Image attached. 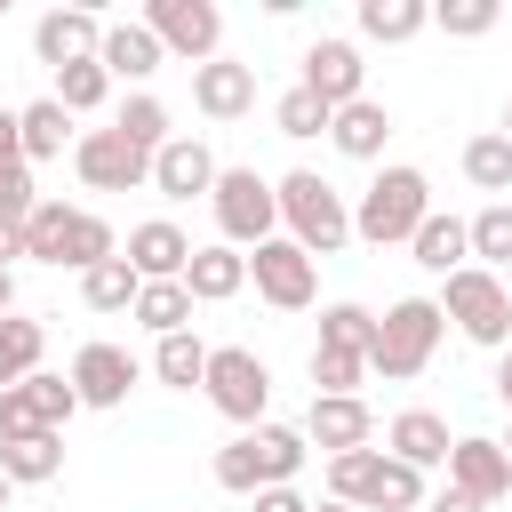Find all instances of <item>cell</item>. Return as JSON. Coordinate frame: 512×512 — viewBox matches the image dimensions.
Here are the masks:
<instances>
[{
	"instance_id": "obj_1",
	"label": "cell",
	"mask_w": 512,
	"mask_h": 512,
	"mask_svg": "<svg viewBox=\"0 0 512 512\" xmlns=\"http://www.w3.org/2000/svg\"><path fill=\"white\" fill-rule=\"evenodd\" d=\"M304 432H288V424H248L240 440H224L216 448V488H232V496H264V488H288L296 472H304Z\"/></svg>"
},
{
	"instance_id": "obj_2",
	"label": "cell",
	"mask_w": 512,
	"mask_h": 512,
	"mask_svg": "<svg viewBox=\"0 0 512 512\" xmlns=\"http://www.w3.org/2000/svg\"><path fill=\"white\" fill-rule=\"evenodd\" d=\"M440 304L432 296H400L392 312H376V344H368V376H384V384H408V376H424L432 368V352H440Z\"/></svg>"
},
{
	"instance_id": "obj_3",
	"label": "cell",
	"mask_w": 512,
	"mask_h": 512,
	"mask_svg": "<svg viewBox=\"0 0 512 512\" xmlns=\"http://www.w3.org/2000/svg\"><path fill=\"white\" fill-rule=\"evenodd\" d=\"M328 496L352 504V512H416L424 504V472H408L384 448H352V456H328Z\"/></svg>"
},
{
	"instance_id": "obj_4",
	"label": "cell",
	"mask_w": 512,
	"mask_h": 512,
	"mask_svg": "<svg viewBox=\"0 0 512 512\" xmlns=\"http://www.w3.org/2000/svg\"><path fill=\"white\" fill-rule=\"evenodd\" d=\"M272 192H280V224H288V240H296L304 256H336V248L352 240V208H344V192H336L320 168H296V176H280Z\"/></svg>"
},
{
	"instance_id": "obj_5",
	"label": "cell",
	"mask_w": 512,
	"mask_h": 512,
	"mask_svg": "<svg viewBox=\"0 0 512 512\" xmlns=\"http://www.w3.org/2000/svg\"><path fill=\"white\" fill-rule=\"evenodd\" d=\"M424 216H432V184H424V168H376V184H368L360 208H352V232L376 240V248H392V240H416Z\"/></svg>"
},
{
	"instance_id": "obj_6",
	"label": "cell",
	"mask_w": 512,
	"mask_h": 512,
	"mask_svg": "<svg viewBox=\"0 0 512 512\" xmlns=\"http://www.w3.org/2000/svg\"><path fill=\"white\" fill-rule=\"evenodd\" d=\"M440 320H456V336L464 344H488V352H504L512 344V296H504V280L496 272H480V264H464V272H448L440 280Z\"/></svg>"
},
{
	"instance_id": "obj_7",
	"label": "cell",
	"mask_w": 512,
	"mask_h": 512,
	"mask_svg": "<svg viewBox=\"0 0 512 512\" xmlns=\"http://www.w3.org/2000/svg\"><path fill=\"white\" fill-rule=\"evenodd\" d=\"M200 392H208V408H216V416H232V424L248 432V424H264V408H272V368H264L248 344H216V352H208Z\"/></svg>"
},
{
	"instance_id": "obj_8",
	"label": "cell",
	"mask_w": 512,
	"mask_h": 512,
	"mask_svg": "<svg viewBox=\"0 0 512 512\" xmlns=\"http://www.w3.org/2000/svg\"><path fill=\"white\" fill-rule=\"evenodd\" d=\"M208 208H216V224H224V248H264L272 224H280V192H272L256 168H216Z\"/></svg>"
},
{
	"instance_id": "obj_9",
	"label": "cell",
	"mask_w": 512,
	"mask_h": 512,
	"mask_svg": "<svg viewBox=\"0 0 512 512\" xmlns=\"http://www.w3.org/2000/svg\"><path fill=\"white\" fill-rule=\"evenodd\" d=\"M136 24H144L168 56H192V64H208V56L224 48V8H216V0H152Z\"/></svg>"
},
{
	"instance_id": "obj_10",
	"label": "cell",
	"mask_w": 512,
	"mask_h": 512,
	"mask_svg": "<svg viewBox=\"0 0 512 512\" xmlns=\"http://www.w3.org/2000/svg\"><path fill=\"white\" fill-rule=\"evenodd\" d=\"M72 168H80L88 192H136V184H152V160H144L120 128H88V136H72Z\"/></svg>"
},
{
	"instance_id": "obj_11",
	"label": "cell",
	"mask_w": 512,
	"mask_h": 512,
	"mask_svg": "<svg viewBox=\"0 0 512 512\" xmlns=\"http://www.w3.org/2000/svg\"><path fill=\"white\" fill-rule=\"evenodd\" d=\"M248 280H256V296L280 304V312H304V304H312V256H304L288 232H272L264 248H248Z\"/></svg>"
},
{
	"instance_id": "obj_12",
	"label": "cell",
	"mask_w": 512,
	"mask_h": 512,
	"mask_svg": "<svg viewBox=\"0 0 512 512\" xmlns=\"http://www.w3.org/2000/svg\"><path fill=\"white\" fill-rule=\"evenodd\" d=\"M360 80H368V64H360V48H352V40H312V48H304V80H296V88H312L328 112L360 104V96H368Z\"/></svg>"
},
{
	"instance_id": "obj_13",
	"label": "cell",
	"mask_w": 512,
	"mask_h": 512,
	"mask_svg": "<svg viewBox=\"0 0 512 512\" xmlns=\"http://www.w3.org/2000/svg\"><path fill=\"white\" fill-rule=\"evenodd\" d=\"M368 440H376V416H368V400H360V392H344V400L312 392V416H304V448L352 456V448H368Z\"/></svg>"
},
{
	"instance_id": "obj_14",
	"label": "cell",
	"mask_w": 512,
	"mask_h": 512,
	"mask_svg": "<svg viewBox=\"0 0 512 512\" xmlns=\"http://www.w3.org/2000/svg\"><path fill=\"white\" fill-rule=\"evenodd\" d=\"M104 48V24L88 16V8H48L40 24H32V56L48 64V72H64V64H88Z\"/></svg>"
},
{
	"instance_id": "obj_15",
	"label": "cell",
	"mask_w": 512,
	"mask_h": 512,
	"mask_svg": "<svg viewBox=\"0 0 512 512\" xmlns=\"http://www.w3.org/2000/svg\"><path fill=\"white\" fill-rule=\"evenodd\" d=\"M152 192H168V200H208V192H216V152H208L200 136H168V144L152 152Z\"/></svg>"
},
{
	"instance_id": "obj_16",
	"label": "cell",
	"mask_w": 512,
	"mask_h": 512,
	"mask_svg": "<svg viewBox=\"0 0 512 512\" xmlns=\"http://www.w3.org/2000/svg\"><path fill=\"white\" fill-rule=\"evenodd\" d=\"M128 384H136V360H128L120 344H80V352H72V392H80V408H120Z\"/></svg>"
},
{
	"instance_id": "obj_17",
	"label": "cell",
	"mask_w": 512,
	"mask_h": 512,
	"mask_svg": "<svg viewBox=\"0 0 512 512\" xmlns=\"http://www.w3.org/2000/svg\"><path fill=\"white\" fill-rule=\"evenodd\" d=\"M448 488L472 496V504H504V496H512L504 448H496V440H456V448H448Z\"/></svg>"
},
{
	"instance_id": "obj_18",
	"label": "cell",
	"mask_w": 512,
	"mask_h": 512,
	"mask_svg": "<svg viewBox=\"0 0 512 512\" xmlns=\"http://www.w3.org/2000/svg\"><path fill=\"white\" fill-rule=\"evenodd\" d=\"M192 104H200L208 120H240V112L256 104V64H232V56L192 64Z\"/></svg>"
},
{
	"instance_id": "obj_19",
	"label": "cell",
	"mask_w": 512,
	"mask_h": 512,
	"mask_svg": "<svg viewBox=\"0 0 512 512\" xmlns=\"http://www.w3.org/2000/svg\"><path fill=\"white\" fill-rule=\"evenodd\" d=\"M184 264H192V240H184L168 216H152V224L128 232V272H136V280H184Z\"/></svg>"
},
{
	"instance_id": "obj_20",
	"label": "cell",
	"mask_w": 512,
	"mask_h": 512,
	"mask_svg": "<svg viewBox=\"0 0 512 512\" xmlns=\"http://www.w3.org/2000/svg\"><path fill=\"white\" fill-rule=\"evenodd\" d=\"M448 424L432 416V408H400L392 416V432H384V456H400L408 472H432V464H448Z\"/></svg>"
},
{
	"instance_id": "obj_21",
	"label": "cell",
	"mask_w": 512,
	"mask_h": 512,
	"mask_svg": "<svg viewBox=\"0 0 512 512\" xmlns=\"http://www.w3.org/2000/svg\"><path fill=\"white\" fill-rule=\"evenodd\" d=\"M248 288V256L240 248H192V264H184V296L192 304H224V296H240Z\"/></svg>"
},
{
	"instance_id": "obj_22",
	"label": "cell",
	"mask_w": 512,
	"mask_h": 512,
	"mask_svg": "<svg viewBox=\"0 0 512 512\" xmlns=\"http://www.w3.org/2000/svg\"><path fill=\"white\" fill-rule=\"evenodd\" d=\"M384 136H392V112H384L376 96H360V104L328 112V144H336L344 160H376V152H384Z\"/></svg>"
},
{
	"instance_id": "obj_23",
	"label": "cell",
	"mask_w": 512,
	"mask_h": 512,
	"mask_svg": "<svg viewBox=\"0 0 512 512\" xmlns=\"http://www.w3.org/2000/svg\"><path fill=\"white\" fill-rule=\"evenodd\" d=\"M160 56H168V48H160L144 24H104V48H96V64H104L112 80H152V72H160Z\"/></svg>"
},
{
	"instance_id": "obj_24",
	"label": "cell",
	"mask_w": 512,
	"mask_h": 512,
	"mask_svg": "<svg viewBox=\"0 0 512 512\" xmlns=\"http://www.w3.org/2000/svg\"><path fill=\"white\" fill-rule=\"evenodd\" d=\"M16 144H24V168H32V160H56V152L72 144V112H64L56 96H32V104L16 112Z\"/></svg>"
},
{
	"instance_id": "obj_25",
	"label": "cell",
	"mask_w": 512,
	"mask_h": 512,
	"mask_svg": "<svg viewBox=\"0 0 512 512\" xmlns=\"http://www.w3.org/2000/svg\"><path fill=\"white\" fill-rule=\"evenodd\" d=\"M408 248H416V264H424V272H440V280L472 264V240H464V216H440V208H432V216L416 224V240H408Z\"/></svg>"
},
{
	"instance_id": "obj_26",
	"label": "cell",
	"mask_w": 512,
	"mask_h": 512,
	"mask_svg": "<svg viewBox=\"0 0 512 512\" xmlns=\"http://www.w3.org/2000/svg\"><path fill=\"white\" fill-rule=\"evenodd\" d=\"M0 472L8 488H40L64 472V432H32V440H0Z\"/></svg>"
},
{
	"instance_id": "obj_27",
	"label": "cell",
	"mask_w": 512,
	"mask_h": 512,
	"mask_svg": "<svg viewBox=\"0 0 512 512\" xmlns=\"http://www.w3.org/2000/svg\"><path fill=\"white\" fill-rule=\"evenodd\" d=\"M40 352H48V328L24 320V312H8L0 320V392L24 384V376H40Z\"/></svg>"
},
{
	"instance_id": "obj_28",
	"label": "cell",
	"mask_w": 512,
	"mask_h": 512,
	"mask_svg": "<svg viewBox=\"0 0 512 512\" xmlns=\"http://www.w3.org/2000/svg\"><path fill=\"white\" fill-rule=\"evenodd\" d=\"M104 256H120L112 224H104V216H88V208H72V216H64V240H56V264L88 272V264H104Z\"/></svg>"
},
{
	"instance_id": "obj_29",
	"label": "cell",
	"mask_w": 512,
	"mask_h": 512,
	"mask_svg": "<svg viewBox=\"0 0 512 512\" xmlns=\"http://www.w3.org/2000/svg\"><path fill=\"white\" fill-rule=\"evenodd\" d=\"M128 312H136L152 336H184V328H192V296H184V280H144Z\"/></svg>"
},
{
	"instance_id": "obj_30",
	"label": "cell",
	"mask_w": 512,
	"mask_h": 512,
	"mask_svg": "<svg viewBox=\"0 0 512 512\" xmlns=\"http://www.w3.org/2000/svg\"><path fill=\"white\" fill-rule=\"evenodd\" d=\"M424 24H432V8H424V0H360V32H368V40H384V48L416 40Z\"/></svg>"
},
{
	"instance_id": "obj_31",
	"label": "cell",
	"mask_w": 512,
	"mask_h": 512,
	"mask_svg": "<svg viewBox=\"0 0 512 512\" xmlns=\"http://www.w3.org/2000/svg\"><path fill=\"white\" fill-rule=\"evenodd\" d=\"M136 288H144V280L128 272V256H104V264H88V272H80V304H88V312H128V304H136Z\"/></svg>"
},
{
	"instance_id": "obj_32",
	"label": "cell",
	"mask_w": 512,
	"mask_h": 512,
	"mask_svg": "<svg viewBox=\"0 0 512 512\" xmlns=\"http://www.w3.org/2000/svg\"><path fill=\"white\" fill-rule=\"evenodd\" d=\"M464 240H472V264H480V272L512 264V200H488V208L464 224Z\"/></svg>"
},
{
	"instance_id": "obj_33",
	"label": "cell",
	"mask_w": 512,
	"mask_h": 512,
	"mask_svg": "<svg viewBox=\"0 0 512 512\" xmlns=\"http://www.w3.org/2000/svg\"><path fill=\"white\" fill-rule=\"evenodd\" d=\"M152 376L160 384H176V392H192L200 376H208V344L184 328V336H160V352H152Z\"/></svg>"
},
{
	"instance_id": "obj_34",
	"label": "cell",
	"mask_w": 512,
	"mask_h": 512,
	"mask_svg": "<svg viewBox=\"0 0 512 512\" xmlns=\"http://www.w3.org/2000/svg\"><path fill=\"white\" fill-rule=\"evenodd\" d=\"M112 128H120V136H128V144H136L144 160H152V152H160V144L176 136V128H168V104H160V96H128Z\"/></svg>"
},
{
	"instance_id": "obj_35",
	"label": "cell",
	"mask_w": 512,
	"mask_h": 512,
	"mask_svg": "<svg viewBox=\"0 0 512 512\" xmlns=\"http://www.w3.org/2000/svg\"><path fill=\"white\" fill-rule=\"evenodd\" d=\"M320 344L368 360V344H376V312H368V304H328V312H320Z\"/></svg>"
},
{
	"instance_id": "obj_36",
	"label": "cell",
	"mask_w": 512,
	"mask_h": 512,
	"mask_svg": "<svg viewBox=\"0 0 512 512\" xmlns=\"http://www.w3.org/2000/svg\"><path fill=\"white\" fill-rule=\"evenodd\" d=\"M464 184H480V192H512V144H504L496 128L464 144Z\"/></svg>"
},
{
	"instance_id": "obj_37",
	"label": "cell",
	"mask_w": 512,
	"mask_h": 512,
	"mask_svg": "<svg viewBox=\"0 0 512 512\" xmlns=\"http://www.w3.org/2000/svg\"><path fill=\"white\" fill-rule=\"evenodd\" d=\"M104 96H112V72H104L96 56H88V64H64V72H56V104H64V112H96Z\"/></svg>"
},
{
	"instance_id": "obj_38",
	"label": "cell",
	"mask_w": 512,
	"mask_h": 512,
	"mask_svg": "<svg viewBox=\"0 0 512 512\" xmlns=\"http://www.w3.org/2000/svg\"><path fill=\"white\" fill-rule=\"evenodd\" d=\"M360 384H368V360H360V352H328V344H312V392L344 400V392H360Z\"/></svg>"
},
{
	"instance_id": "obj_39",
	"label": "cell",
	"mask_w": 512,
	"mask_h": 512,
	"mask_svg": "<svg viewBox=\"0 0 512 512\" xmlns=\"http://www.w3.org/2000/svg\"><path fill=\"white\" fill-rule=\"evenodd\" d=\"M496 16H504L496 0H440V8H432V24H440L448 40H480V32H496Z\"/></svg>"
},
{
	"instance_id": "obj_40",
	"label": "cell",
	"mask_w": 512,
	"mask_h": 512,
	"mask_svg": "<svg viewBox=\"0 0 512 512\" xmlns=\"http://www.w3.org/2000/svg\"><path fill=\"white\" fill-rule=\"evenodd\" d=\"M272 128H280V136H328V104H320L312 88H288V96L272 104Z\"/></svg>"
},
{
	"instance_id": "obj_41",
	"label": "cell",
	"mask_w": 512,
	"mask_h": 512,
	"mask_svg": "<svg viewBox=\"0 0 512 512\" xmlns=\"http://www.w3.org/2000/svg\"><path fill=\"white\" fill-rule=\"evenodd\" d=\"M64 216H72L64 200H40V208L24 216V256H32V264H56V240H64Z\"/></svg>"
},
{
	"instance_id": "obj_42",
	"label": "cell",
	"mask_w": 512,
	"mask_h": 512,
	"mask_svg": "<svg viewBox=\"0 0 512 512\" xmlns=\"http://www.w3.org/2000/svg\"><path fill=\"white\" fill-rule=\"evenodd\" d=\"M40 208V184H32V168L16 160V168H0V224H16L24 232V216Z\"/></svg>"
},
{
	"instance_id": "obj_43",
	"label": "cell",
	"mask_w": 512,
	"mask_h": 512,
	"mask_svg": "<svg viewBox=\"0 0 512 512\" xmlns=\"http://www.w3.org/2000/svg\"><path fill=\"white\" fill-rule=\"evenodd\" d=\"M256 512H312V504H304L296 488H264V496H256Z\"/></svg>"
},
{
	"instance_id": "obj_44",
	"label": "cell",
	"mask_w": 512,
	"mask_h": 512,
	"mask_svg": "<svg viewBox=\"0 0 512 512\" xmlns=\"http://www.w3.org/2000/svg\"><path fill=\"white\" fill-rule=\"evenodd\" d=\"M16 160H24V144H16V112L0 104V168H16Z\"/></svg>"
},
{
	"instance_id": "obj_45",
	"label": "cell",
	"mask_w": 512,
	"mask_h": 512,
	"mask_svg": "<svg viewBox=\"0 0 512 512\" xmlns=\"http://www.w3.org/2000/svg\"><path fill=\"white\" fill-rule=\"evenodd\" d=\"M424 512H488V504H472V496H456V488H440V496H432Z\"/></svg>"
},
{
	"instance_id": "obj_46",
	"label": "cell",
	"mask_w": 512,
	"mask_h": 512,
	"mask_svg": "<svg viewBox=\"0 0 512 512\" xmlns=\"http://www.w3.org/2000/svg\"><path fill=\"white\" fill-rule=\"evenodd\" d=\"M8 256H24V232L16 224H0V272H8Z\"/></svg>"
},
{
	"instance_id": "obj_47",
	"label": "cell",
	"mask_w": 512,
	"mask_h": 512,
	"mask_svg": "<svg viewBox=\"0 0 512 512\" xmlns=\"http://www.w3.org/2000/svg\"><path fill=\"white\" fill-rule=\"evenodd\" d=\"M496 400L512 408V344H504V360H496Z\"/></svg>"
},
{
	"instance_id": "obj_48",
	"label": "cell",
	"mask_w": 512,
	"mask_h": 512,
	"mask_svg": "<svg viewBox=\"0 0 512 512\" xmlns=\"http://www.w3.org/2000/svg\"><path fill=\"white\" fill-rule=\"evenodd\" d=\"M16 312V272H0V320Z\"/></svg>"
},
{
	"instance_id": "obj_49",
	"label": "cell",
	"mask_w": 512,
	"mask_h": 512,
	"mask_svg": "<svg viewBox=\"0 0 512 512\" xmlns=\"http://www.w3.org/2000/svg\"><path fill=\"white\" fill-rule=\"evenodd\" d=\"M496 136H504V144H512V96H504V120H496Z\"/></svg>"
},
{
	"instance_id": "obj_50",
	"label": "cell",
	"mask_w": 512,
	"mask_h": 512,
	"mask_svg": "<svg viewBox=\"0 0 512 512\" xmlns=\"http://www.w3.org/2000/svg\"><path fill=\"white\" fill-rule=\"evenodd\" d=\"M312 512H352V504H336V496H328V504H312Z\"/></svg>"
},
{
	"instance_id": "obj_51",
	"label": "cell",
	"mask_w": 512,
	"mask_h": 512,
	"mask_svg": "<svg viewBox=\"0 0 512 512\" xmlns=\"http://www.w3.org/2000/svg\"><path fill=\"white\" fill-rule=\"evenodd\" d=\"M0 512H8V472H0Z\"/></svg>"
},
{
	"instance_id": "obj_52",
	"label": "cell",
	"mask_w": 512,
	"mask_h": 512,
	"mask_svg": "<svg viewBox=\"0 0 512 512\" xmlns=\"http://www.w3.org/2000/svg\"><path fill=\"white\" fill-rule=\"evenodd\" d=\"M496 448H504V464H512V432H504V440H496Z\"/></svg>"
},
{
	"instance_id": "obj_53",
	"label": "cell",
	"mask_w": 512,
	"mask_h": 512,
	"mask_svg": "<svg viewBox=\"0 0 512 512\" xmlns=\"http://www.w3.org/2000/svg\"><path fill=\"white\" fill-rule=\"evenodd\" d=\"M504 296H512V280H504Z\"/></svg>"
}]
</instances>
